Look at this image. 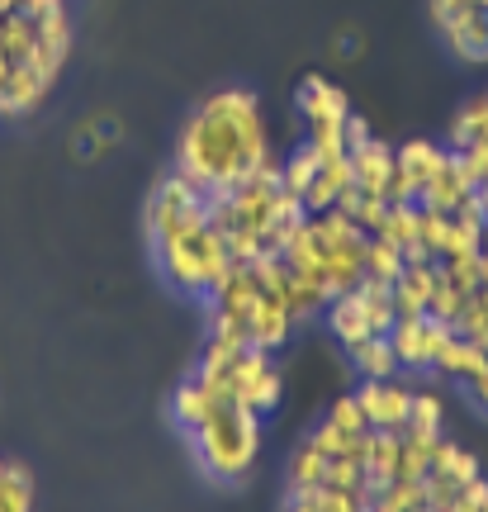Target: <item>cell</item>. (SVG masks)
Masks as SVG:
<instances>
[{"label":"cell","mask_w":488,"mask_h":512,"mask_svg":"<svg viewBox=\"0 0 488 512\" xmlns=\"http://www.w3.org/2000/svg\"><path fill=\"white\" fill-rule=\"evenodd\" d=\"M455 337V328H446V323H436V318H398L394 328H389V347H394L398 366L403 370H432L436 351L446 347Z\"/></svg>","instance_id":"obj_6"},{"label":"cell","mask_w":488,"mask_h":512,"mask_svg":"<svg viewBox=\"0 0 488 512\" xmlns=\"http://www.w3.org/2000/svg\"><path fill=\"white\" fill-rule=\"evenodd\" d=\"M361 512H370V508H361Z\"/></svg>","instance_id":"obj_36"},{"label":"cell","mask_w":488,"mask_h":512,"mask_svg":"<svg viewBox=\"0 0 488 512\" xmlns=\"http://www.w3.org/2000/svg\"><path fill=\"white\" fill-rule=\"evenodd\" d=\"M479 275H484V285H488V233L479 238Z\"/></svg>","instance_id":"obj_33"},{"label":"cell","mask_w":488,"mask_h":512,"mask_svg":"<svg viewBox=\"0 0 488 512\" xmlns=\"http://www.w3.org/2000/svg\"><path fill=\"white\" fill-rule=\"evenodd\" d=\"M323 475H327V456L313 441H304L290 460V489H323Z\"/></svg>","instance_id":"obj_26"},{"label":"cell","mask_w":488,"mask_h":512,"mask_svg":"<svg viewBox=\"0 0 488 512\" xmlns=\"http://www.w3.org/2000/svg\"><path fill=\"white\" fill-rule=\"evenodd\" d=\"M190 441H195L199 465L214 479H242L261 456V413L223 399Z\"/></svg>","instance_id":"obj_2"},{"label":"cell","mask_w":488,"mask_h":512,"mask_svg":"<svg viewBox=\"0 0 488 512\" xmlns=\"http://www.w3.org/2000/svg\"><path fill=\"white\" fill-rule=\"evenodd\" d=\"M351 366L361 370V380H398V356L394 347H389V332H375V337H365V342H356L351 347Z\"/></svg>","instance_id":"obj_17"},{"label":"cell","mask_w":488,"mask_h":512,"mask_svg":"<svg viewBox=\"0 0 488 512\" xmlns=\"http://www.w3.org/2000/svg\"><path fill=\"white\" fill-rule=\"evenodd\" d=\"M313 503H318V489H294V494H290V508H285V512H318Z\"/></svg>","instance_id":"obj_31"},{"label":"cell","mask_w":488,"mask_h":512,"mask_svg":"<svg viewBox=\"0 0 488 512\" xmlns=\"http://www.w3.org/2000/svg\"><path fill=\"white\" fill-rule=\"evenodd\" d=\"M0 512H34V479L19 465H0Z\"/></svg>","instance_id":"obj_23"},{"label":"cell","mask_w":488,"mask_h":512,"mask_svg":"<svg viewBox=\"0 0 488 512\" xmlns=\"http://www.w3.org/2000/svg\"><path fill=\"white\" fill-rule=\"evenodd\" d=\"M417 503H427L422 479H394V484H384V489H370V498H365L370 512H408V508H417Z\"/></svg>","instance_id":"obj_19"},{"label":"cell","mask_w":488,"mask_h":512,"mask_svg":"<svg viewBox=\"0 0 488 512\" xmlns=\"http://www.w3.org/2000/svg\"><path fill=\"white\" fill-rule=\"evenodd\" d=\"M356 399L365 408V422L380 432H403L408 427V408H413V389L398 380H365L356 389Z\"/></svg>","instance_id":"obj_7"},{"label":"cell","mask_w":488,"mask_h":512,"mask_svg":"<svg viewBox=\"0 0 488 512\" xmlns=\"http://www.w3.org/2000/svg\"><path fill=\"white\" fill-rule=\"evenodd\" d=\"M152 247H157V261H162L166 280L185 294H209L228 275V266H233L223 238L209 228V214L199 223H190V228H181V233H171V238L152 242Z\"/></svg>","instance_id":"obj_3"},{"label":"cell","mask_w":488,"mask_h":512,"mask_svg":"<svg viewBox=\"0 0 488 512\" xmlns=\"http://www.w3.org/2000/svg\"><path fill=\"white\" fill-rule=\"evenodd\" d=\"M394 152H398V171H403V181L413 185V195L422 200V190L432 185V176L441 171V162H446V152H451V147L427 143V138H413V143L394 147Z\"/></svg>","instance_id":"obj_13"},{"label":"cell","mask_w":488,"mask_h":512,"mask_svg":"<svg viewBox=\"0 0 488 512\" xmlns=\"http://www.w3.org/2000/svg\"><path fill=\"white\" fill-rule=\"evenodd\" d=\"M365 498H370V494H356V489H327V484H323L313 508H318V512H361Z\"/></svg>","instance_id":"obj_30"},{"label":"cell","mask_w":488,"mask_h":512,"mask_svg":"<svg viewBox=\"0 0 488 512\" xmlns=\"http://www.w3.org/2000/svg\"><path fill=\"white\" fill-rule=\"evenodd\" d=\"M327 323H332V337L342 342L346 351L356 347V342H365V337H375V328H370V313H365L361 294L356 290H342L332 294V304H327Z\"/></svg>","instance_id":"obj_12"},{"label":"cell","mask_w":488,"mask_h":512,"mask_svg":"<svg viewBox=\"0 0 488 512\" xmlns=\"http://www.w3.org/2000/svg\"><path fill=\"white\" fill-rule=\"evenodd\" d=\"M294 318L275 294L261 290V299L252 304V313H247V347L252 351H280L285 342H290V332H294Z\"/></svg>","instance_id":"obj_8"},{"label":"cell","mask_w":488,"mask_h":512,"mask_svg":"<svg viewBox=\"0 0 488 512\" xmlns=\"http://www.w3.org/2000/svg\"><path fill=\"white\" fill-rule=\"evenodd\" d=\"M427 475H446L455 479V484H470V479H479V460L465 451V446H455V441H436L432 446V470Z\"/></svg>","instance_id":"obj_18"},{"label":"cell","mask_w":488,"mask_h":512,"mask_svg":"<svg viewBox=\"0 0 488 512\" xmlns=\"http://www.w3.org/2000/svg\"><path fill=\"white\" fill-rule=\"evenodd\" d=\"M432 370H436V375H451V380H465V384H470L474 375H484V370H488V356H484V347H479L474 337L455 332L451 342L436 351Z\"/></svg>","instance_id":"obj_14"},{"label":"cell","mask_w":488,"mask_h":512,"mask_svg":"<svg viewBox=\"0 0 488 512\" xmlns=\"http://www.w3.org/2000/svg\"><path fill=\"white\" fill-rule=\"evenodd\" d=\"M299 110H304V124H308V143L318 147H346L342 143V124L351 105H346L342 86H332L323 76H308L299 86Z\"/></svg>","instance_id":"obj_5"},{"label":"cell","mask_w":488,"mask_h":512,"mask_svg":"<svg viewBox=\"0 0 488 512\" xmlns=\"http://www.w3.org/2000/svg\"><path fill=\"white\" fill-rule=\"evenodd\" d=\"M446 427V403L432 389H413V408H408V427L403 432H417V437H441Z\"/></svg>","instance_id":"obj_20"},{"label":"cell","mask_w":488,"mask_h":512,"mask_svg":"<svg viewBox=\"0 0 488 512\" xmlns=\"http://www.w3.org/2000/svg\"><path fill=\"white\" fill-rule=\"evenodd\" d=\"M323 484H327V489H356V494H370V484H365V460L332 456V460H327Z\"/></svg>","instance_id":"obj_27"},{"label":"cell","mask_w":488,"mask_h":512,"mask_svg":"<svg viewBox=\"0 0 488 512\" xmlns=\"http://www.w3.org/2000/svg\"><path fill=\"white\" fill-rule=\"evenodd\" d=\"M484 512H488V508H484Z\"/></svg>","instance_id":"obj_37"},{"label":"cell","mask_w":488,"mask_h":512,"mask_svg":"<svg viewBox=\"0 0 488 512\" xmlns=\"http://www.w3.org/2000/svg\"><path fill=\"white\" fill-rule=\"evenodd\" d=\"M356 294H361L365 313H370V328L384 337V332L398 323V313H394V285H380V280H361V285H356Z\"/></svg>","instance_id":"obj_21"},{"label":"cell","mask_w":488,"mask_h":512,"mask_svg":"<svg viewBox=\"0 0 488 512\" xmlns=\"http://www.w3.org/2000/svg\"><path fill=\"white\" fill-rule=\"evenodd\" d=\"M470 394H474V403H479V408H484V413H488V370H484V375H474V380H470Z\"/></svg>","instance_id":"obj_32"},{"label":"cell","mask_w":488,"mask_h":512,"mask_svg":"<svg viewBox=\"0 0 488 512\" xmlns=\"http://www.w3.org/2000/svg\"><path fill=\"white\" fill-rule=\"evenodd\" d=\"M285 394V380H280V370H275L271 351H242L228 370V399L242 403V408H252V413H271L275 403Z\"/></svg>","instance_id":"obj_4"},{"label":"cell","mask_w":488,"mask_h":512,"mask_svg":"<svg viewBox=\"0 0 488 512\" xmlns=\"http://www.w3.org/2000/svg\"><path fill=\"white\" fill-rule=\"evenodd\" d=\"M446 242H451V214H436L427 204H417V247L436 261L446 252Z\"/></svg>","instance_id":"obj_25"},{"label":"cell","mask_w":488,"mask_h":512,"mask_svg":"<svg viewBox=\"0 0 488 512\" xmlns=\"http://www.w3.org/2000/svg\"><path fill=\"white\" fill-rule=\"evenodd\" d=\"M327 422H332V427H342L346 437H361V432H370V422H365V408H361V399H356V394H346V399L332 403Z\"/></svg>","instance_id":"obj_28"},{"label":"cell","mask_w":488,"mask_h":512,"mask_svg":"<svg viewBox=\"0 0 488 512\" xmlns=\"http://www.w3.org/2000/svg\"><path fill=\"white\" fill-rule=\"evenodd\" d=\"M218 403L223 399H214L199 380H185L181 389H176V399H171V418H176V427H181L185 437H195L199 427L209 422V413H214Z\"/></svg>","instance_id":"obj_16"},{"label":"cell","mask_w":488,"mask_h":512,"mask_svg":"<svg viewBox=\"0 0 488 512\" xmlns=\"http://www.w3.org/2000/svg\"><path fill=\"white\" fill-rule=\"evenodd\" d=\"M408 512H432V508H427V503H417V508H408Z\"/></svg>","instance_id":"obj_35"},{"label":"cell","mask_w":488,"mask_h":512,"mask_svg":"<svg viewBox=\"0 0 488 512\" xmlns=\"http://www.w3.org/2000/svg\"><path fill=\"white\" fill-rule=\"evenodd\" d=\"M403 275V247L384 238H370L365 242V280H380V285H394Z\"/></svg>","instance_id":"obj_22"},{"label":"cell","mask_w":488,"mask_h":512,"mask_svg":"<svg viewBox=\"0 0 488 512\" xmlns=\"http://www.w3.org/2000/svg\"><path fill=\"white\" fill-rule=\"evenodd\" d=\"M465 299L470 294H460L455 285H436V294H432V304H427V318H436V323H446V328H455V318H460V309H465Z\"/></svg>","instance_id":"obj_29"},{"label":"cell","mask_w":488,"mask_h":512,"mask_svg":"<svg viewBox=\"0 0 488 512\" xmlns=\"http://www.w3.org/2000/svg\"><path fill=\"white\" fill-rule=\"evenodd\" d=\"M394 166H398V152L389 143H380L375 133L361 147H351V171H356V190L361 195H380L384 200V190L394 181Z\"/></svg>","instance_id":"obj_10"},{"label":"cell","mask_w":488,"mask_h":512,"mask_svg":"<svg viewBox=\"0 0 488 512\" xmlns=\"http://www.w3.org/2000/svg\"><path fill=\"white\" fill-rule=\"evenodd\" d=\"M470 200H474V181L465 176L460 157H455V152H446L441 171L432 176V185L422 190V200H417V204H427V209H436V214H455V209H465Z\"/></svg>","instance_id":"obj_11"},{"label":"cell","mask_w":488,"mask_h":512,"mask_svg":"<svg viewBox=\"0 0 488 512\" xmlns=\"http://www.w3.org/2000/svg\"><path fill=\"white\" fill-rule=\"evenodd\" d=\"M474 342H479V347H484V356H488V332H484V337H474Z\"/></svg>","instance_id":"obj_34"},{"label":"cell","mask_w":488,"mask_h":512,"mask_svg":"<svg viewBox=\"0 0 488 512\" xmlns=\"http://www.w3.org/2000/svg\"><path fill=\"white\" fill-rule=\"evenodd\" d=\"M261 162H271V143H266V124H261V105L252 91H218L209 95L176 147V171L195 185L199 195H218L252 176Z\"/></svg>","instance_id":"obj_1"},{"label":"cell","mask_w":488,"mask_h":512,"mask_svg":"<svg viewBox=\"0 0 488 512\" xmlns=\"http://www.w3.org/2000/svg\"><path fill=\"white\" fill-rule=\"evenodd\" d=\"M436 441H441V437H417V432H403V451H398V479H427Z\"/></svg>","instance_id":"obj_24"},{"label":"cell","mask_w":488,"mask_h":512,"mask_svg":"<svg viewBox=\"0 0 488 512\" xmlns=\"http://www.w3.org/2000/svg\"><path fill=\"white\" fill-rule=\"evenodd\" d=\"M398 451H403V432L370 427V441H365V484L370 489H384L398 479Z\"/></svg>","instance_id":"obj_15"},{"label":"cell","mask_w":488,"mask_h":512,"mask_svg":"<svg viewBox=\"0 0 488 512\" xmlns=\"http://www.w3.org/2000/svg\"><path fill=\"white\" fill-rule=\"evenodd\" d=\"M436 285H441V266L436 261H403V275L394 280V313L398 318H422Z\"/></svg>","instance_id":"obj_9"}]
</instances>
